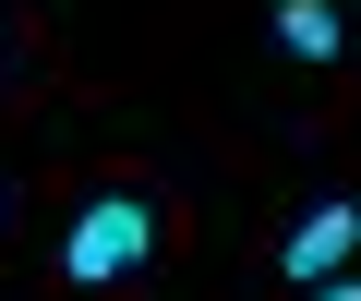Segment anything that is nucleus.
<instances>
[{"instance_id":"obj_5","label":"nucleus","mask_w":361,"mask_h":301,"mask_svg":"<svg viewBox=\"0 0 361 301\" xmlns=\"http://www.w3.org/2000/svg\"><path fill=\"white\" fill-rule=\"evenodd\" d=\"M0 61H13V13H0Z\"/></svg>"},{"instance_id":"obj_1","label":"nucleus","mask_w":361,"mask_h":301,"mask_svg":"<svg viewBox=\"0 0 361 301\" xmlns=\"http://www.w3.org/2000/svg\"><path fill=\"white\" fill-rule=\"evenodd\" d=\"M157 241H169L157 193L109 181V193H85V205L61 217V289H133V277L157 265Z\"/></svg>"},{"instance_id":"obj_3","label":"nucleus","mask_w":361,"mask_h":301,"mask_svg":"<svg viewBox=\"0 0 361 301\" xmlns=\"http://www.w3.org/2000/svg\"><path fill=\"white\" fill-rule=\"evenodd\" d=\"M265 37H277L289 61H337V49H349V13H337V0H277Z\"/></svg>"},{"instance_id":"obj_6","label":"nucleus","mask_w":361,"mask_h":301,"mask_svg":"<svg viewBox=\"0 0 361 301\" xmlns=\"http://www.w3.org/2000/svg\"><path fill=\"white\" fill-rule=\"evenodd\" d=\"M0 217H13V193H0Z\"/></svg>"},{"instance_id":"obj_4","label":"nucleus","mask_w":361,"mask_h":301,"mask_svg":"<svg viewBox=\"0 0 361 301\" xmlns=\"http://www.w3.org/2000/svg\"><path fill=\"white\" fill-rule=\"evenodd\" d=\"M301 301H361V265H337V277H313Z\"/></svg>"},{"instance_id":"obj_2","label":"nucleus","mask_w":361,"mask_h":301,"mask_svg":"<svg viewBox=\"0 0 361 301\" xmlns=\"http://www.w3.org/2000/svg\"><path fill=\"white\" fill-rule=\"evenodd\" d=\"M337 265H361V205H349V193L301 205L289 241H277V277H289V289H313V277H337Z\"/></svg>"}]
</instances>
